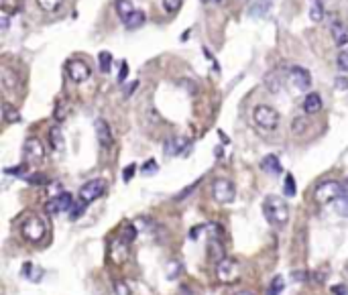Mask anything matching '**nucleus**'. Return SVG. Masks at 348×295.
I'll return each instance as SVG.
<instances>
[{"instance_id":"nucleus-1","label":"nucleus","mask_w":348,"mask_h":295,"mask_svg":"<svg viewBox=\"0 0 348 295\" xmlns=\"http://www.w3.org/2000/svg\"><path fill=\"white\" fill-rule=\"evenodd\" d=\"M263 214L271 224L277 226H285L289 222V206L283 197H277V196H269L265 197L263 202Z\"/></svg>"},{"instance_id":"nucleus-2","label":"nucleus","mask_w":348,"mask_h":295,"mask_svg":"<svg viewBox=\"0 0 348 295\" xmlns=\"http://www.w3.org/2000/svg\"><path fill=\"white\" fill-rule=\"evenodd\" d=\"M253 120L261 128L275 130L277 126H279V112H277L275 108H271V106H267V104H259L253 110Z\"/></svg>"},{"instance_id":"nucleus-3","label":"nucleus","mask_w":348,"mask_h":295,"mask_svg":"<svg viewBox=\"0 0 348 295\" xmlns=\"http://www.w3.org/2000/svg\"><path fill=\"white\" fill-rule=\"evenodd\" d=\"M340 194H342V183L330 179V181H324L322 185H318V190L314 192V199H316V204L326 206L330 202H336Z\"/></svg>"},{"instance_id":"nucleus-4","label":"nucleus","mask_w":348,"mask_h":295,"mask_svg":"<svg viewBox=\"0 0 348 295\" xmlns=\"http://www.w3.org/2000/svg\"><path fill=\"white\" fill-rule=\"evenodd\" d=\"M212 196H214V199L218 204H230L234 199V196H236V190H234L232 181H228L224 177H218L212 183Z\"/></svg>"},{"instance_id":"nucleus-5","label":"nucleus","mask_w":348,"mask_h":295,"mask_svg":"<svg viewBox=\"0 0 348 295\" xmlns=\"http://www.w3.org/2000/svg\"><path fill=\"white\" fill-rule=\"evenodd\" d=\"M45 232H47L45 222L41 220V218H37V216L29 218L23 224V236L29 240V243H39V240H43Z\"/></svg>"},{"instance_id":"nucleus-6","label":"nucleus","mask_w":348,"mask_h":295,"mask_svg":"<svg viewBox=\"0 0 348 295\" xmlns=\"http://www.w3.org/2000/svg\"><path fill=\"white\" fill-rule=\"evenodd\" d=\"M104 190H106V183L102 179H92L88 183H83L80 187V202H83L88 206V204L94 202V199H98L104 194Z\"/></svg>"},{"instance_id":"nucleus-7","label":"nucleus","mask_w":348,"mask_h":295,"mask_svg":"<svg viewBox=\"0 0 348 295\" xmlns=\"http://www.w3.org/2000/svg\"><path fill=\"white\" fill-rule=\"evenodd\" d=\"M72 208H74V197H72V194H67V192L51 197L49 202L45 204V212L51 214V216H55V214H61V212H69Z\"/></svg>"},{"instance_id":"nucleus-8","label":"nucleus","mask_w":348,"mask_h":295,"mask_svg":"<svg viewBox=\"0 0 348 295\" xmlns=\"http://www.w3.org/2000/svg\"><path fill=\"white\" fill-rule=\"evenodd\" d=\"M92 70H90V65L86 61H81V59H72V61H67V75L72 82L76 84H81V82H86V79L90 77Z\"/></svg>"},{"instance_id":"nucleus-9","label":"nucleus","mask_w":348,"mask_h":295,"mask_svg":"<svg viewBox=\"0 0 348 295\" xmlns=\"http://www.w3.org/2000/svg\"><path fill=\"white\" fill-rule=\"evenodd\" d=\"M289 82L299 92H308L312 86V75L305 68H301V65H294V68L289 70Z\"/></svg>"},{"instance_id":"nucleus-10","label":"nucleus","mask_w":348,"mask_h":295,"mask_svg":"<svg viewBox=\"0 0 348 295\" xmlns=\"http://www.w3.org/2000/svg\"><path fill=\"white\" fill-rule=\"evenodd\" d=\"M23 153H25V159L27 161H33V163H39V161H43L45 157V147L39 139L31 137L25 141V147H23Z\"/></svg>"},{"instance_id":"nucleus-11","label":"nucleus","mask_w":348,"mask_h":295,"mask_svg":"<svg viewBox=\"0 0 348 295\" xmlns=\"http://www.w3.org/2000/svg\"><path fill=\"white\" fill-rule=\"evenodd\" d=\"M239 277H241L239 265H236L232 259H224L222 263H218V279L220 281H224V283H234Z\"/></svg>"},{"instance_id":"nucleus-12","label":"nucleus","mask_w":348,"mask_h":295,"mask_svg":"<svg viewBox=\"0 0 348 295\" xmlns=\"http://www.w3.org/2000/svg\"><path fill=\"white\" fill-rule=\"evenodd\" d=\"M94 128H96V137H98V143L104 147V149H110L114 143V135H112V128L106 123L104 118H98L94 123Z\"/></svg>"},{"instance_id":"nucleus-13","label":"nucleus","mask_w":348,"mask_h":295,"mask_svg":"<svg viewBox=\"0 0 348 295\" xmlns=\"http://www.w3.org/2000/svg\"><path fill=\"white\" fill-rule=\"evenodd\" d=\"M330 33L334 37V43L338 47H346L348 45V26L342 21H334L330 25Z\"/></svg>"},{"instance_id":"nucleus-14","label":"nucleus","mask_w":348,"mask_h":295,"mask_svg":"<svg viewBox=\"0 0 348 295\" xmlns=\"http://www.w3.org/2000/svg\"><path fill=\"white\" fill-rule=\"evenodd\" d=\"M322 110V96L318 92H310L303 100V112L305 114H318Z\"/></svg>"},{"instance_id":"nucleus-15","label":"nucleus","mask_w":348,"mask_h":295,"mask_svg":"<svg viewBox=\"0 0 348 295\" xmlns=\"http://www.w3.org/2000/svg\"><path fill=\"white\" fill-rule=\"evenodd\" d=\"M187 145H189L187 139H184V137H173V139H167V141H165L163 149H165L167 155H179Z\"/></svg>"},{"instance_id":"nucleus-16","label":"nucleus","mask_w":348,"mask_h":295,"mask_svg":"<svg viewBox=\"0 0 348 295\" xmlns=\"http://www.w3.org/2000/svg\"><path fill=\"white\" fill-rule=\"evenodd\" d=\"M261 169L265 171V173H271V175H277V173H281L283 167L279 163V159H277V155H267V157H263L261 161Z\"/></svg>"},{"instance_id":"nucleus-17","label":"nucleus","mask_w":348,"mask_h":295,"mask_svg":"<svg viewBox=\"0 0 348 295\" xmlns=\"http://www.w3.org/2000/svg\"><path fill=\"white\" fill-rule=\"evenodd\" d=\"M271 8V0H248V15L250 17H263Z\"/></svg>"},{"instance_id":"nucleus-18","label":"nucleus","mask_w":348,"mask_h":295,"mask_svg":"<svg viewBox=\"0 0 348 295\" xmlns=\"http://www.w3.org/2000/svg\"><path fill=\"white\" fill-rule=\"evenodd\" d=\"M129 259V245L124 243V240H114L112 243V261L116 263H124Z\"/></svg>"},{"instance_id":"nucleus-19","label":"nucleus","mask_w":348,"mask_h":295,"mask_svg":"<svg viewBox=\"0 0 348 295\" xmlns=\"http://www.w3.org/2000/svg\"><path fill=\"white\" fill-rule=\"evenodd\" d=\"M23 275L29 279V281H33V283H39V281L43 279V269H41V267H37V265H33V263H27V265L23 267Z\"/></svg>"},{"instance_id":"nucleus-20","label":"nucleus","mask_w":348,"mask_h":295,"mask_svg":"<svg viewBox=\"0 0 348 295\" xmlns=\"http://www.w3.org/2000/svg\"><path fill=\"white\" fill-rule=\"evenodd\" d=\"M310 21L322 23L324 21V4L322 0H310Z\"/></svg>"},{"instance_id":"nucleus-21","label":"nucleus","mask_w":348,"mask_h":295,"mask_svg":"<svg viewBox=\"0 0 348 295\" xmlns=\"http://www.w3.org/2000/svg\"><path fill=\"white\" fill-rule=\"evenodd\" d=\"M49 145L53 147L55 151H61L63 149V135H61V128L59 126L49 128Z\"/></svg>"},{"instance_id":"nucleus-22","label":"nucleus","mask_w":348,"mask_h":295,"mask_svg":"<svg viewBox=\"0 0 348 295\" xmlns=\"http://www.w3.org/2000/svg\"><path fill=\"white\" fill-rule=\"evenodd\" d=\"M116 12H118V17L122 21H127L134 12V6H133L131 0H116Z\"/></svg>"},{"instance_id":"nucleus-23","label":"nucleus","mask_w":348,"mask_h":295,"mask_svg":"<svg viewBox=\"0 0 348 295\" xmlns=\"http://www.w3.org/2000/svg\"><path fill=\"white\" fill-rule=\"evenodd\" d=\"M265 84L269 88V92L277 94V92H281V84H283V79H281V74L279 72H271L265 79Z\"/></svg>"},{"instance_id":"nucleus-24","label":"nucleus","mask_w":348,"mask_h":295,"mask_svg":"<svg viewBox=\"0 0 348 295\" xmlns=\"http://www.w3.org/2000/svg\"><path fill=\"white\" fill-rule=\"evenodd\" d=\"M2 116H4V123H19L21 120V114H19V110L15 108L12 104H8V102H4L2 104Z\"/></svg>"},{"instance_id":"nucleus-25","label":"nucleus","mask_w":348,"mask_h":295,"mask_svg":"<svg viewBox=\"0 0 348 295\" xmlns=\"http://www.w3.org/2000/svg\"><path fill=\"white\" fill-rule=\"evenodd\" d=\"M143 23H145V12L143 10H134L133 15L124 21V26H127V29H138Z\"/></svg>"},{"instance_id":"nucleus-26","label":"nucleus","mask_w":348,"mask_h":295,"mask_svg":"<svg viewBox=\"0 0 348 295\" xmlns=\"http://www.w3.org/2000/svg\"><path fill=\"white\" fill-rule=\"evenodd\" d=\"M17 75L15 74H12L8 68H2V86H4V90H15L17 88Z\"/></svg>"},{"instance_id":"nucleus-27","label":"nucleus","mask_w":348,"mask_h":295,"mask_svg":"<svg viewBox=\"0 0 348 295\" xmlns=\"http://www.w3.org/2000/svg\"><path fill=\"white\" fill-rule=\"evenodd\" d=\"M295 192H297L295 177H294V175H285V181H283V196H285V197H294Z\"/></svg>"},{"instance_id":"nucleus-28","label":"nucleus","mask_w":348,"mask_h":295,"mask_svg":"<svg viewBox=\"0 0 348 295\" xmlns=\"http://www.w3.org/2000/svg\"><path fill=\"white\" fill-rule=\"evenodd\" d=\"M134 238H136V228L133 224H124L122 226V232H120V240H124L127 245H131Z\"/></svg>"},{"instance_id":"nucleus-29","label":"nucleus","mask_w":348,"mask_h":295,"mask_svg":"<svg viewBox=\"0 0 348 295\" xmlns=\"http://www.w3.org/2000/svg\"><path fill=\"white\" fill-rule=\"evenodd\" d=\"M63 0H37V4L41 10H45V12H55L59 6H61Z\"/></svg>"},{"instance_id":"nucleus-30","label":"nucleus","mask_w":348,"mask_h":295,"mask_svg":"<svg viewBox=\"0 0 348 295\" xmlns=\"http://www.w3.org/2000/svg\"><path fill=\"white\" fill-rule=\"evenodd\" d=\"M283 289H285V279H283L281 275H277V277L271 281V285H269V295H279Z\"/></svg>"},{"instance_id":"nucleus-31","label":"nucleus","mask_w":348,"mask_h":295,"mask_svg":"<svg viewBox=\"0 0 348 295\" xmlns=\"http://www.w3.org/2000/svg\"><path fill=\"white\" fill-rule=\"evenodd\" d=\"M305 128H308V118H295L294 123H291V130H294V135H303Z\"/></svg>"},{"instance_id":"nucleus-32","label":"nucleus","mask_w":348,"mask_h":295,"mask_svg":"<svg viewBox=\"0 0 348 295\" xmlns=\"http://www.w3.org/2000/svg\"><path fill=\"white\" fill-rule=\"evenodd\" d=\"M98 61H100V70L106 74L110 72V63H112V55H110L108 51H102L100 55H98Z\"/></svg>"},{"instance_id":"nucleus-33","label":"nucleus","mask_w":348,"mask_h":295,"mask_svg":"<svg viewBox=\"0 0 348 295\" xmlns=\"http://www.w3.org/2000/svg\"><path fill=\"white\" fill-rule=\"evenodd\" d=\"M29 183H33V185H45V183H49V177L47 175H43V173H33V175H29V177H25Z\"/></svg>"},{"instance_id":"nucleus-34","label":"nucleus","mask_w":348,"mask_h":295,"mask_svg":"<svg viewBox=\"0 0 348 295\" xmlns=\"http://www.w3.org/2000/svg\"><path fill=\"white\" fill-rule=\"evenodd\" d=\"M184 0H163V8L169 12V15H173V12L179 10V6H182Z\"/></svg>"},{"instance_id":"nucleus-35","label":"nucleus","mask_w":348,"mask_h":295,"mask_svg":"<svg viewBox=\"0 0 348 295\" xmlns=\"http://www.w3.org/2000/svg\"><path fill=\"white\" fill-rule=\"evenodd\" d=\"M338 68L344 70V72H348V45L340 51V55H338Z\"/></svg>"},{"instance_id":"nucleus-36","label":"nucleus","mask_w":348,"mask_h":295,"mask_svg":"<svg viewBox=\"0 0 348 295\" xmlns=\"http://www.w3.org/2000/svg\"><path fill=\"white\" fill-rule=\"evenodd\" d=\"M198 185H200V179H198V181H193V183H191L189 187H186V190H184L182 194H179V196H175V199H177V202H179V199H186V197H187V196H189V194H191L193 190H196Z\"/></svg>"},{"instance_id":"nucleus-37","label":"nucleus","mask_w":348,"mask_h":295,"mask_svg":"<svg viewBox=\"0 0 348 295\" xmlns=\"http://www.w3.org/2000/svg\"><path fill=\"white\" fill-rule=\"evenodd\" d=\"M83 208H86V204H83V202L76 204V206L72 208L74 212H69V218H72V220H78V218H80V214H83Z\"/></svg>"},{"instance_id":"nucleus-38","label":"nucleus","mask_w":348,"mask_h":295,"mask_svg":"<svg viewBox=\"0 0 348 295\" xmlns=\"http://www.w3.org/2000/svg\"><path fill=\"white\" fill-rule=\"evenodd\" d=\"M143 173H149V175H151V173H157V161L155 159H149L147 163L143 165Z\"/></svg>"},{"instance_id":"nucleus-39","label":"nucleus","mask_w":348,"mask_h":295,"mask_svg":"<svg viewBox=\"0 0 348 295\" xmlns=\"http://www.w3.org/2000/svg\"><path fill=\"white\" fill-rule=\"evenodd\" d=\"M25 171H27L25 165H19V167H6V169H4L6 175H23Z\"/></svg>"},{"instance_id":"nucleus-40","label":"nucleus","mask_w":348,"mask_h":295,"mask_svg":"<svg viewBox=\"0 0 348 295\" xmlns=\"http://www.w3.org/2000/svg\"><path fill=\"white\" fill-rule=\"evenodd\" d=\"M114 291H116V295H129V287H127V283H122V281H114Z\"/></svg>"},{"instance_id":"nucleus-41","label":"nucleus","mask_w":348,"mask_h":295,"mask_svg":"<svg viewBox=\"0 0 348 295\" xmlns=\"http://www.w3.org/2000/svg\"><path fill=\"white\" fill-rule=\"evenodd\" d=\"M134 171H136V165H129V167H124V171H122V179H124V181H131V179H133V175H134Z\"/></svg>"},{"instance_id":"nucleus-42","label":"nucleus","mask_w":348,"mask_h":295,"mask_svg":"<svg viewBox=\"0 0 348 295\" xmlns=\"http://www.w3.org/2000/svg\"><path fill=\"white\" fill-rule=\"evenodd\" d=\"M127 74H129V65H127V61H122V63H120V74H118V82H120V84L124 82Z\"/></svg>"},{"instance_id":"nucleus-43","label":"nucleus","mask_w":348,"mask_h":295,"mask_svg":"<svg viewBox=\"0 0 348 295\" xmlns=\"http://www.w3.org/2000/svg\"><path fill=\"white\" fill-rule=\"evenodd\" d=\"M334 84H336V88H338V90H348V79H346V77H342V75H338V77H336V82H334Z\"/></svg>"},{"instance_id":"nucleus-44","label":"nucleus","mask_w":348,"mask_h":295,"mask_svg":"<svg viewBox=\"0 0 348 295\" xmlns=\"http://www.w3.org/2000/svg\"><path fill=\"white\" fill-rule=\"evenodd\" d=\"M332 291H334V295H348V293H346L348 289H346L344 285H334V287H332Z\"/></svg>"},{"instance_id":"nucleus-45","label":"nucleus","mask_w":348,"mask_h":295,"mask_svg":"<svg viewBox=\"0 0 348 295\" xmlns=\"http://www.w3.org/2000/svg\"><path fill=\"white\" fill-rule=\"evenodd\" d=\"M177 295H193V291H191V287L182 285V287H179V291H177Z\"/></svg>"},{"instance_id":"nucleus-46","label":"nucleus","mask_w":348,"mask_h":295,"mask_svg":"<svg viewBox=\"0 0 348 295\" xmlns=\"http://www.w3.org/2000/svg\"><path fill=\"white\" fill-rule=\"evenodd\" d=\"M342 196H344V197H348V179H344V181H342Z\"/></svg>"},{"instance_id":"nucleus-47","label":"nucleus","mask_w":348,"mask_h":295,"mask_svg":"<svg viewBox=\"0 0 348 295\" xmlns=\"http://www.w3.org/2000/svg\"><path fill=\"white\" fill-rule=\"evenodd\" d=\"M136 86H138V82H133V84H131V88H127V92H124V94H127V96H131V94L134 92V88H136Z\"/></svg>"},{"instance_id":"nucleus-48","label":"nucleus","mask_w":348,"mask_h":295,"mask_svg":"<svg viewBox=\"0 0 348 295\" xmlns=\"http://www.w3.org/2000/svg\"><path fill=\"white\" fill-rule=\"evenodd\" d=\"M234 295H253L250 291H239V293H234Z\"/></svg>"},{"instance_id":"nucleus-49","label":"nucleus","mask_w":348,"mask_h":295,"mask_svg":"<svg viewBox=\"0 0 348 295\" xmlns=\"http://www.w3.org/2000/svg\"><path fill=\"white\" fill-rule=\"evenodd\" d=\"M202 2H208V0H202Z\"/></svg>"},{"instance_id":"nucleus-50","label":"nucleus","mask_w":348,"mask_h":295,"mask_svg":"<svg viewBox=\"0 0 348 295\" xmlns=\"http://www.w3.org/2000/svg\"><path fill=\"white\" fill-rule=\"evenodd\" d=\"M218 2H220V0H218Z\"/></svg>"}]
</instances>
